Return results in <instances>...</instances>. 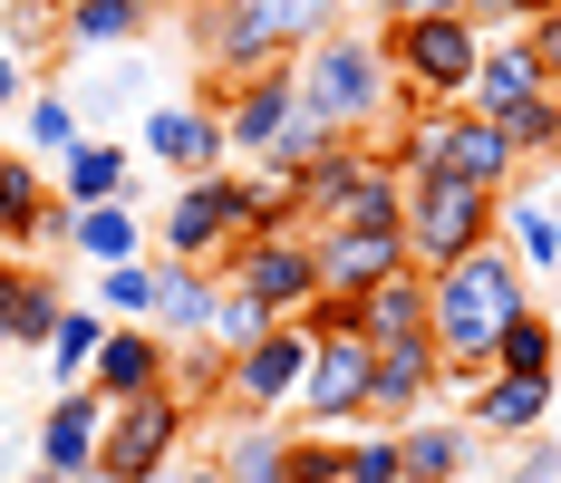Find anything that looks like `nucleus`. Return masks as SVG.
<instances>
[{
	"instance_id": "1",
	"label": "nucleus",
	"mask_w": 561,
	"mask_h": 483,
	"mask_svg": "<svg viewBox=\"0 0 561 483\" xmlns=\"http://www.w3.org/2000/svg\"><path fill=\"white\" fill-rule=\"evenodd\" d=\"M513 310H533V271L504 252V232L426 280V338H436V358H446V396H465L474 377L494 368V329H504Z\"/></svg>"
},
{
	"instance_id": "2",
	"label": "nucleus",
	"mask_w": 561,
	"mask_h": 483,
	"mask_svg": "<svg viewBox=\"0 0 561 483\" xmlns=\"http://www.w3.org/2000/svg\"><path fill=\"white\" fill-rule=\"evenodd\" d=\"M339 20V0H194V49L214 68V88L290 68L320 30Z\"/></svg>"
},
{
	"instance_id": "3",
	"label": "nucleus",
	"mask_w": 561,
	"mask_h": 483,
	"mask_svg": "<svg viewBox=\"0 0 561 483\" xmlns=\"http://www.w3.org/2000/svg\"><path fill=\"white\" fill-rule=\"evenodd\" d=\"M290 88H300L310 116H330L339 136H368V126L397 116V78L378 58V30H348V20H330L310 49L290 58Z\"/></svg>"
},
{
	"instance_id": "4",
	"label": "nucleus",
	"mask_w": 561,
	"mask_h": 483,
	"mask_svg": "<svg viewBox=\"0 0 561 483\" xmlns=\"http://www.w3.org/2000/svg\"><path fill=\"white\" fill-rule=\"evenodd\" d=\"M378 58L397 78V116H426V107H465L474 97V58H484V30L465 10H416L378 30Z\"/></svg>"
},
{
	"instance_id": "5",
	"label": "nucleus",
	"mask_w": 561,
	"mask_h": 483,
	"mask_svg": "<svg viewBox=\"0 0 561 483\" xmlns=\"http://www.w3.org/2000/svg\"><path fill=\"white\" fill-rule=\"evenodd\" d=\"M504 232V204L494 194H474V184H455V174H407V262L436 271L465 262V252H484Z\"/></svg>"
},
{
	"instance_id": "6",
	"label": "nucleus",
	"mask_w": 561,
	"mask_h": 483,
	"mask_svg": "<svg viewBox=\"0 0 561 483\" xmlns=\"http://www.w3.org/2000/svg\"><path fill=\"white\" fill-rule=\"evenodd\" d=\"M184 435H194V396H184V387H156V396L107 406L98 483H165L174 464H184Z\"/></svg>"
},
{
	"instance_id": "7",
	"label": "nucleus",
	"mask_w": 561,
	"mask_h": 483,
	"mask_svg": "<svg viewBox=\"0 0 561 483\" xmlns=\"http://www.w3.org/2000/svg\"><path fill=\"white\" fill-rule=\"evenodd\" d=\"M214 280L242 290L262 320H300V310L320 300V252H310V232H242Z\"/></svg>"
},
{
	"instance_id": "8",
	"label": "nucleus",
	"mask_w": 561,
	"mask_h": 483,
	"mask_svg": "<svg viewBox=\"0 0 561 483\" xmlns=\"http://www.w3.org/2000/svg\"><path fill=\"white\" fill-rule=\"evenodd\" d=\"M242 242V204H232V164L224 174H184L165 184V222H156V252L194 271H224V252Z\"/></svg>"
},
{
	"instance_id": "9",
	"label": "nucleus",
	"mask_w": 561,
	"mask_h": 483,
	"mask_svg": "<svg viewBox=\"0 0 561 483\" xmlns=\"http://www.w3.org/2000/svg\"><path fill=\"white\" fill-rule=\"evenodd\" d=\"M136 146H146V164L165 174V184H184V174H224V107L214 97H146V116H136Z\"/></svg>"
},
{
	"instance_id": "10",
	"label": "nucleus",
	"mask_w": 561,
	"mask_h": 483,
	"mask_svg": "<svg viewBox=\"0 0 561 483\" xmlns=\"http://www.w3.org/2000/svg\"><path fill=\"white\" fill-rule=\"evenodd\" d=\"M214 107H224V156L252 174V164L280 156V136H290V116H300V88H290V68H262V78L214 88Z\"/></svg>"
},
{
	"instance_id": "11",
	"label": "nucleus",
	"mask_w": 561,
	"mask_h": 483,
	"mask_svg": "<svg viewBox=\"0 0 561 483\" xmlns=\"http://www.w3.org/2000/svg\"><path fill=\"white\" fill-rule=\"evenodd\" d=\"M300 377H310V338L280 320V329H262L252 348L224 358V406L232 416H280V406L300 396Z\"/></svg>"
},
{
	"instance_id": "12",
	"label": "nucleus",
	"mask_w": 561,
	"mask_h": 483,
	"mask_svg": "<svg viewBox=\"0 0 561 483\" xmlns=\"http://www.w3.org/2000/svg\"><path fill=\"white\" fill-rule=\"evenodd\" d=\"M446 396V358H436V338H378L368 348V426H416L426 406Z\"/></svg>"
},
{
	"instance_id": "13",
	"label": "nucleus",
	"mask_w": 561,
	"mask_h": 483,
	"mask_svg": "<svg viewBox=\"0 0 561 483\" xmlns=\"http://www.w3.org/2000/svg\"><path fill=\"white\" fill-rule=\"evenodd\" d=\"M290 406H300L290 426H320V435L368 426V338H320V348H310V377H300V396H290Z\"/></svg>"
},
{
	"instance_id": "14",
	"label": "nucleus",
	"mask_w": 561,
	"mask_h": 483,
	"mask_svg": "<svg viewBox=\"0 0 561 483\" xmlns=\"http://www.w3.org/2000/svg\"><path fill=\"white\" fill-rule=\"evenodd\" d=\"M98 445H107V396L98 387H58L49 406H39V435H30V464L58 483L98 474Z\"/></svg>"
},
{
	"instance_id": "15",
	"label": "nucleus",
	"mask_w": 561,
	"mask_h": 483,
	"mask_svg": "<svg viewBox=\"0 0 561 483\" xmlns=\"http://www.w3.org/2000/svg\"><path fill=\"white\" fill-rule=\"evenodd\" d=\"M552 387H561V377H504V368H484L465 396H455V416L484 435V445H523V435L552 426Z\"/></svg>"
},
{
	"instance_id": "16",
	"label": "nucleus",
	"mask_w": 561,
	"mask_h": 483,
	"mask_svg": "<svg viewBox=\"0 0 561 483\" xmlns=\"http://www.w3.org/2000/svg\"><path fill=\"white\" fill-rule=\"evenodd\" d=\"M58 310H68L58 262H0V348H10V358H39Z\"/></svg>"
},
{
	"instance_id": "17",
	"label": "nucleus",
	"mask_w": 561,
	"mask_h": 483,
	"mask_svg": "<svg viewBox=\"0 0 561 483\" xmlns=\"http://www.w3.org/2000/svg\"><path fill=\"white\" fill-rule=\"evenodd\" d=\"M397 445H407V483H474L484 464H494V445L465 426V416H416V426H397Z\"/></svg>"
},
{
	"instance_id": "18",
	"label": "nucleus",
	"mask_w": 561,
	"mask_h": 483,
	"mask_svg": "<svg viewBox=\"0 0 561 483\" xmlns=\"http://www.w3.org/2000/svg\"><path fill=\"white\" fill-rule=\"evenodd\" d=\"M310 252H320V290L358 300L388 271H407V222H388V232H310Z\"/></svg>"
},
{
	"instance_id": "19",
	"label": "nucleus",
	"mask_w": 561,
	"mask_h": 483,
	"mask_svg": "<svg viewBox=\"0 0 561 483\" xmlns=\"http://www.w3.org/2000/svg\"><path fill=\"white\" fill-rule=\"evenodd\" d=\"M388 222H407V174L368 146V156H358V174L330 194V214L310 222V232H388Z\"/></svg>"
},
{
	"instance_id": "20",
	"label": "nucleus",
	"mask_w": 561,
	"mask_h": 483,
	"mask_svg": "<svg viewBox=\"0 0 561 483\" xmlns=\"http://www.w3.org/2000/svg\"><path fill=\"white\" fill-rule=\"evenodd\" d=\"M165 0H78L58 10V58H126L146 30H156Z\"/></svg>"
},
{
	"instance_id": "21",
	"label": "nucleus",
	"mask_w": 561,
	"mask_h": 483,
	"mask_svg": "<svg viewBox=\"0 0 561 483\" xmlns=\"http://www.w3.org/2000/svg\"><path fill=\"white\" fill-rule=\"evenodd\" d=\"M88 387H98L107 406H126V396H156V387H174V348L156 338V329H107V348H98Z\"/></svg>"
},
{
	"instance_id": "22",
	"label": "nucleus",
	"mask_w": 561,
	"mask_h": 483,
	"mask_svg": "<svg viewBox=\"0 0 561 483\" xmlns=\"http://www.w3.org/2000/svg\"><path fill=\"white\" fill-rule=\"evenodd\" d=\"M126 184H136V146H116V136H88L78 156L49 164V194L68 214H88V204H126Z\"/></svg>"
},
{
	"instance_id": "23",
	"label": "nucleus",
	"mask_w": 561,
	"mask_h": 483,
	"mask_svg": "<svg viewBox=\"0 0 561 483\" xmlns=\"http://www.w3.org/2000/svg\"><path fill=\"white\" fill-rule=\"evenodd\" d=\"M146 329H156L165 348H194V338L214 329V271L165 262V252H156V300H146Z\"/></svg>"
},
{
	"instance_id": "24",
	"label": "nucleus",
	"mask_w": 561,
	"mask_h": 483,
	"mask_svg": "<svg viewBox=\"0 0 561 483\" xmlns=\"http://www.w3.org/2000/svg\"><path fill=\"white\" fill-rule=\"evenodd\" d=\"M146 252H156V232H146V214H136V204H88V214H78V232H68V262H88V271L146 262Z\"/></svg>"
},
{
	"instance_id": "25",
	"label": "nucleus",
	"mask_w": 561,
	"mask_h": 483,
	"mask_svg": "<svg viewBox=\"0 0 561 483\" xmlns=\"http://www.w3.org/2000/svg\"><path fill=\"white\" fill-rule=\"evenodd\" d=\"M523 97H542V68L523 49V30H504V39H484V58H474V97H465V107L474 116H513Z\"/></svg>"
},
{
	"instance_id": "26",
	"label": "nucleus",
	"mask_w": 561,
	"mask_h": 483,
	"mask_svg": "<svg viewBox=\"0 0 561 483\" xmlns=\"http://www.w3.org/2000/svg\"><path fill=\"white\" fill-rule=\"evenodd\" d=\"M214 464L232 483H280V464H290V416H232L214 435Z\"/></svg>"
},
{
	"instance_id": "27",
	"label": "nucleus",
	"mask_w": 561,
	"mask_h": 483,
	"mask_svg": "<svg viewBox=\"0 0 561 483\" xmlns=\"http://www.w3.org/2000/svg\"><path fill=\"white\" fill-rule=\"evenodd\" d=\"M39 214H49V164H30L10 146V156H0V262H30Z\"/></svg>"
},
{
	"instance_id": "28",
	"label": "nucleus",
	"mask_w": 561,
	"mask_h": 483,
	"mask_svg": "<svg viewBox=\"0 0 561 483\" xmlns=\"http://www.w3.org/2000/svg\"><path fill=\"white\" fill-rule=\"evenodd\" d=\"M358 338L378 348V338H426V271L407 262L388 271L378 290H358Z\"/></svg>"
},
{
	"instance_id": "29",
	"label": "nucleus",
	"mask_w": 561,
	"mask_h": 483,
	"mask_svg": "<svg viewBox=\"0 0 561 483\" xmlns=\"http://www.w3.org/2000/svg\"><path fill=\"white\" fill-rule=\"evenodd\" d=\"M88 146V116H78V97L68 88H30V107H20V156L30 164H58Z\"/></svg>"
},
{
	"instance_id": "30",
	"label": "nucleus",
	"mask_w": 561,
	"mask_h": 483,
	"mask_svg": "<svg viewBox=\"0 0 561 483\" xmlns=\"http://www.w3.org/2000/svg\"><path fill=\"white\" fill-rule=\"evenodd\" d=\"M494 368L504 377H561V320L533 300V310H513L504 329H494Z\"/></svg>"
},
{
	"instance_id": "31",
	"label": "nucleus",
	"mask_w": 561,
	"mask_h": 483,
	"mask_svg": "<svg viewBox=\"0 0 561 483\" xmlns=\"http://www.w3.org/2000/svg\"><path fill=\"white\" fill-rule=\"evenodd\" d=\"M98 348H107V320H98L88 300H68V310H58V329H49V348H39V368H49L58 387H88Z\"/></svg>"
},
{
	"instance_id": "32",
	"label": "nucleus",
	"mask_w": 561,
	"mask_h": 483,
	"mask_svg": "<svg viewBox=\"0 0 561 483\" xmlns=\"http://www.w3.org/2000/svg\"><path fill=\"white\" fill-rule=\"evenodd\" d=\"M232 204H242V232H310L290 174H242V164H232Z\"/></svg>"
},
{
	"instance_id": "33",
	"label": "nucleus",
	"mask_w": 561,
	"mask_h": 483,
	"mask_svg": "<svg viewBox=\"0 0 561 483\" xmlns=\"http://www.w3.org/2000/svg\"><path fill=\"white\" fill-rule=\"evenodd\" d=\"M504 252H513L523 271H561V222L533 204V184H523V194H504Z\"/></svg>"
},
{
	"instance_id": "34",
	"label": "nucleus",
	"mask_w": 561,
	"mask_h": 483,
	"mask_svg": "<svg viewBox=\"0 0 561 483\" xmlns=\"http://www.w3.org/2000/svg\"><path fill=\"white\" fill-rule=\"evenodd\" d=\"M494 126H504V146L523 156V174H533V164H552V156H561V88L523 97V107H513V116H494Z\"/></svg>"
},
{
	"instance_id": "35",
	"label": "nucleus",
	"mask_w": 561,
	"mask_h": 483,
	"mask_svg": "<svg viewBox=\"0 0 561 483\" xmlns=\"http://www.w3.org/2000/svg\"><path fill=\"white\" fill-rule=\"evenodd\" d=\"M0 49L39 78V68L58 58V10H49V0H0Z\"/></svg>"
},
{
	"instance_id": "36",
	"label": "nucleus",
	"mask_w": 561,
	"mask_h": 483,
	"mask_svg": "<svg viewBox=\"0 0 561 483\" xmlns=\"http://www.w3.org/2000/svg\"><path fill=\"white\" fill-rule=\"evenodd\" d=\"M339 483H407V445L388 426H348L339 435Z\"/></svg>"
},
{
	"instance_id": "37",
	"label": "nucleus",
	"mask_w": 561,
	"mask_h": 483,
	"mask_svg": "<svg viewBox=\"0 0 561 483\" xmlns=\"http://www.w3.org/2000/svg\"><path fill=\"white\" fill-rule=\"evenodd\" d=\"M146 300H156V262H116V271H98V320L107 329H146Z\"/></svg>"
},
{
	"instance_id": "38",
	"label": "nucleus",
	"mask_w": 561,
	"mask_h": 483,
	"mask_svg": "<svg viewBox=\"0 0 561 483\" xmlns=\"http://www.w3.org/2000/svg\"><path fill=\"white\" fill-rule=\"evenodd\" d=\"M262 329H280V320H262V310H252L242 290H224V280H214V329H204V338H214V348L232 358V348H252Z\"/></svg>"
},
{
	"instance_id": "39",
	"label": "nucleus",
	"mask_w": 561,
	"mask_h": 483,
	"mask_svg": "<svg viewBox=\"0 0 561 483\" xmlns=\"http://www.w3.org/2000/svg\"><path fill=\"white\" fill-rule=\"evenodd\" d=\"M494 483H561V435H523V445H504V464H494Z\"/></svg>"
},
{
	"instance_id": "40",
	"label": "nucleus",
	"mask_w": 561,
	"mask_h": 483,
	"mask_svg": "<svg viewBox=\"0 0 561 483\" xmlns=\"http://www.w3.org/2000/svg\"><path fill=\"white\" fill-rule=\"evenodd\" d=\"M280 483H339V435L290 426V464H280Z\"/></svg>"
},
{
	"instance_id": "41",
	"label": "nucleus",
	"mask_w": 561,
	"mask_h": 483,
	"mask_svg": "<svg viewBox=\"0 0 561 483\" xmlns=\"http://www.w3.org/2000/svg\"><path fill=\"white\" fill-rule=\"evenodd\" d=\"M523 49H533V68H542V88H561V0H542V10L523 20Z\"/></svg>"
},
{
	"instance_id": "42",
	"label": "nucleus",
	"mask_w": 561,
	"mask_h": 483,
	"mask_svg": "<svg viewBox=\"0 0 561 483\" xmlns=\"http://www.w3.org/2000/svg\"><path fill=\"white\" fill-rule=\"evenodd\" d=\"M533 10H542V0H465V20H474L484 39H504V30H523Z\"/></svg>"
},
{
	"instance_id": "43",
	"label": "nucleus",
	"mask_w": 561,
	"mask_h": 483,
	"mask_svg": "<svg viewBox=\"0 0 561 483\" xmlns=\"http://www.w3.org/2000/svg\"><path fill=\"white\" fill-rule=\"evenodd\" d=\"M30 88H39V78H30V68H20V58L0 49V116H20V107H30Z\"/></svg>"
},
{
	"instance_id": "44",
	"label": "nucleus",
	"mask_w": 561,
	"mask_h": 483,
	"mask_svg": "<svg viewBox=\"0 0 561 483\" xmlns=\"http://www.w3.org/2000/svg\"><path fill=\"white\" fill-rule=\"evenodd\" d=\"M165 483H232V474H224V464H214V455H194V464H174Z\"/></svg>"
},
{
	"instance_id": "45",
	"label": "nucleus",
	"mask_w": 561,
	"mask_h": 483,
	"mask_svg": "<svg viewBox=\"0 0 561 483\" xmlns=\"http://www.w3.org/2000/svg\"><path fill=\"white\" fill-rule=\"evenodd\" d=\"M533 204H542V214H552V222H561V156H552V164H542V194H533Z\"/></svg>"
},
{
	"instance_id": "46",
	"label": "nucleus",
	"mask_w": 561,
	"mask_h": 483,
	"mask_svg": "<svg viewBox=\"0 0 561 483\" xmlns=\"http://www.w3.org/2000/svg\"><path fill=\"white\" fill-rule=\"evenodd\" d=\"M368 10H378V30H397V20H416L426 0H368Z\"/></svg>"
},
{
	"instance_id": "47",
	"label": "nucleus",
	"mask_w": 561,
	"mask_h": 483,
	"mask_svg": "<svg viewBox=\"0 0 561 483\" xmlns=\"http://www.w3.org/2000/svg\"><path fill=\"white\" fill-rule=\"evenodd\" d=\"M20 483H58V474H39V464H30V474H20Z\"/></svg>"
},
{
	"instance_id": "48",
	"label": "nucleus",
	"mask_w": 561,
	"mask_h": 483,
	"mask_svg": "<svg viewBox=\"0 0 561 483\" xmlns=\"http://www.w3.org/2000/svg\"><path fill=\"white\" fill-rule=\"evenodd\" d=\"M426 10H465V0H426Z\"/></svg>"
},
{
	"instance_id": "49",
	"label": "nucleus",
	"mask_w": 561,
	"mask_h": 483,
	"mask_svg": "<svg viewBox=\"0 0 561 483\" xmlns=\"http://www.w3.org/2000/svg\"><path fill=\"white\" fill-rule=\"evenodd\" d=\"M49 10H78V0H49Z\"/></svg>"
},
{
	"instance_id": "50",
	"label": "nucleus",
	"mask_w": 561,
	"mask_h": 483,
	"mask_svg": "<svg viewBox=\"0 0 561 483\" xmlns=\"http://www.w3.org/2000/svg\"><path fill=\"white\" fill-rule=\"evenodd\" d=\"M0 156H10V136H0Z\"/></svg>"
},
{
	"instance_id": "51",
	"label": "nucleus",
	"mask_w": 561,
	"mask_h": 483,
	"mask_svg": "<svg viewBox=\"0 0 561 483\" xmlns=\"http://www.w3.org/2000/svg\"><path fill=\"white\" fill-rule=\"evenodd\" d=\"M0 368H10V348H0Z\"/></svg>"
}]
</instances>
